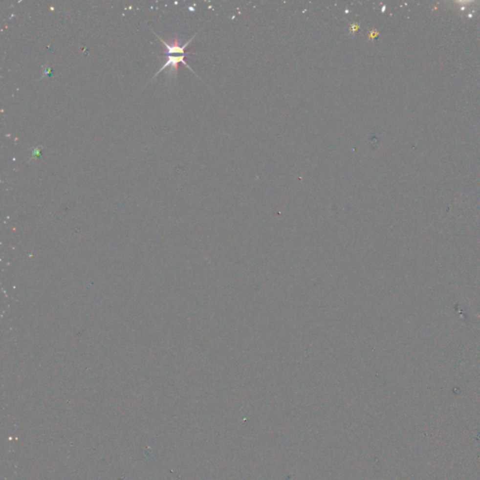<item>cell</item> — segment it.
I'll return each instance as SVG.
<instances>
[{
	"label": "cell",
	"instance_id": "1",
	"mask_svg": "<svg viewBox=\"0 0 480 480\" xmlns=\"http://www.w3.org/2000/svg\"><path fill=\"white\" fill-rule=\"evenodd\" d=\"M186 56H187V54L179 55V56H169V57H167V61L164 63V65L162 66V68H160V69L158 70V72L156 73V75H155L154 77H156V76H157V75L160 73V71H162L163 69H165L166 68H168V67H170V69H171V72L176 74V73H177V69H178L177 65H178V63H180V62H181V63H183V64H185V65H186V66H187L189 69H192V68H191V67L188 65V63H187V62L184 60V58H185Z\"/></svg>",
	"mask_w": 480,
	"mask_h": 480
}]
</instances>
